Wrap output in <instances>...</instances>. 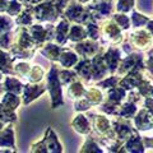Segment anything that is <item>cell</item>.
Returning <instances> with one entry per match:
<instances>
[{
	"mask_svg": "<svg viewBox=\"0 0 153 153\" xmlns=\"http://www.w3.org/2000/svg\"><path fill=\"white\" fill-rule=\"evenodd\" d=\"M152 125L153 123L149 115L146 111H140L139 115L137 116V126H139V129H149Z\"/></svg>",
	"mask_w": 153,
	"mask_h": 153,
	"instance_id": "1",
	"label": "cell"
},
{
	"mask_svg": "<svg viewBox=\"0 0 153 153\" xmlns=\"http://www.w3.org/2000/svg\"><path fill=\"white\" fill-rule=\"evenodd\" d=\"M117 9L119 10H124V12H126L129 10V9L131 8L133 5V0H119V4H117Z\"/></svg>",
	"mask_w": 153,
	"mask_h": 153,
	"instance_id": "3",
	"label": "cell"
},
{
	"mask_svg": "<svg viewBox=\"0 0 153 153\" xmlns=\"http://www.w3.org/2000/svg\"><path fill=\"white\" fill-rule=\"evenodd\" d=\"M78 128L79 133H87L88 131V123L84 119V116H78L75 120V129Z\"/></svg>",
	"mask_w": 153,
	"mask_h": 153,
	"instance_id": "2",
	"label": "cell"
},
{
	"mask_svg": "<svg viewBox=\"0 0 153 153\" xmlns=\"http://www.w3.org/2000/svg\"><path fill=\"white\" fill-rule=\"evenodd\" d=\"M148 30H149L152 33H153V21L152 22H149V23H148Z\"/></svg>",
	"mask_w": 153,
	"mask_h": 153,
	"instance_id": "6",
	"label": "cell"
},
{
	"mask_svg": "<svg viewBox=\"0 0 153 153\" xmlns=\"http://www.w3.org/2000/svg\"><path fill=\"white\" fill-rule=\"evenodd\" d=\"M133 19H134V25H135V26H142L143 23L148 22V18L147 17H143L142 14H138V13H134Z\"/></svg>",
	"mask_w": 153,
	"mask_h": 153,
	"instance_id": "4",
	"label": "cell"
},
{
	"mask_svg": "<svg viewBox=\"0 0 153 153\" xmlns=\"http://www.w3.org/2000/svg\"><path fill=\"white\" fill-rule=\"evenodd\" d=\"M149 70H151L152 73H153V57H152V59L149 60Z\"/></svg>",
	"mask_w": 153,
	"mask_h": 153,
	"instance_id": "7",
	"label": "cell"
},
{
	"mask_svg": "<svg viewBox=\"0 0 153 153\" xmlns=\"http://www.w3.org/2000/svg\"><path fill=\"white\" fill-rule=\"evenodd\" d=\"M115 18H116V21H117L119 23H120V26H121L123 28H128V27H129V19H128V17H126V16L119 14V16H116Z\"/></svg>",
	"mask_w": 153,
	"mask_h": 153,
	"instance_id": "5",
	"label": "cell"
}]
</instances>
